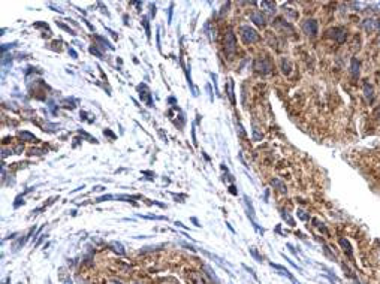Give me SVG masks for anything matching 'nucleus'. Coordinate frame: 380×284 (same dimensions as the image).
I'll use <instances>...</instances> for the list:
<instances>
[{
  "label": "nucleus",
  "instance_id": "39448f33",
  "mask_svg": "<svg viewBox=\"0 0 380 284\" xmlns=\"http://www.w3.org/2000/svg\"><path fill=\"white\" fill-rule=\"evenodd\" d=\"M138 90H139V97H141V100L142 102H145L147 103V106H154V103H153V99H151V93L148 91V88H147V85L145 84H141V85H138Z\"/></svg>",
  "mask_w": 380,
  "mask_h": 284
},
{
  "label": "nucleus",
  "instance_id": "6ab92c4d",
  "mask_svg": "<svg viewBox=\"0 0 380 284\" xmlns=\"http://www.w3.org/2000/svg\"><path fill=\"white\" fill-rule=\"evenodd\" d=\"M229 97H231V102H232V105H235V96H234V81L232 80H229Z\"/></svg>",
  "mask_w": 380,
  "mask_h": 284
},
{
  "label": "nucleus",
  "instance_id": "a878e982",
  "mask_svg": "<svg viewBox=\"0 0 380 284\" xmlns=\"http://www.w3.org/2000/svg\"><path fill=\"white\" fill-rule=\"evenodd\" d=\"M250 254L253 256V257L256 259V260H257V262H262V257L259 256V253H257V251H256L254 248H250Z\"/></svg>",
  "mask_w": 380,
  "mask_h": 284
},
{
  "label": "nucleus",
  "instance_id": "bb28decb",
  "mask_svg": "<svg viewBox=\"0 0 380 284\" xmlns=\"http://www.w3.org/2000/svg\"><path fill=\"white\" fill-rule=\"evenodd\" d=\"M296 214H298V217H299L301 220H308V215H307L302 209H298V211H296Z\"/></svg>",
  "mask_w": 380,
  "mask_h": 284
},
{
  "label": "nucleus",
  "instance_id": "5701e85b",
  "mask_svg": "<svg viewBox=\"0 0 380 284\" xmlns=\"http://www.w3.org/2000/svg\"><path fill=\"white\" fill-rule=\"evenodd\" d=\"M90 52H91V54H94V55H97L99 58H105V57H103V54H102V52L96 48V45H94V46H90Z\"/></svg>",
  "mask_w": 380,
  "mask_h": 284
},
{
  "label": "nucleus",
  "instance_id": "412c9836",
  "mask_svg": "<svg viewBox=\"0 0 380 284\" xmlns=\"http://www.w3.org/2000/svg\"><path fill=\"white\" fill-rule=\"evenodd\" d=\"M142 218H150V220H168V217L165 215H139Z\"/></svg>",
  "mask_w": 380,
  "mask_h": 284
},
{
  "label": "nucleus",
  "instance_id": "dca6fc26",
  "mask_svg": "<svg viewBox=\"0 0 380 284\" xmlns=\"http://www.w3.org/2000/svg\"><path fill=\"white\" fill-rule=\"evenodd\" d=\"M260 6H262V8H266L268 12H274V11H275V5H274L272 2H262Z\"/></svg>",
  "mask_w": 380,
  "mask_h": 284
},
{
  "label": "nucleus",
  "instance_id": "9d476101",
  "mask_svg": "<svg viewBox=\"0 0 380 284\" xmlns=\"http://www.w3.org/2000/svg\"><path fill=\"white\" fill-rule=\"evenodd\" d=\"M20 138L23 139V141H27V142H38L39 139L33 135V133H30V132H20Z\"/></svg>",
  "mask_w": 380,
  "mask_h": 284
},
{
  "label": "nucleus",
  "instance_id": "f03ea898",
  "mask_svg": "<svg viewBox=\"0 0 380 284\" xmlns=\"http://www.w3.org/2000/svg\"><path fill=\"white\" fill-rule=\"evenodd\" d=\"M225 49H226L228 54H234L237 51V38H235V33L232 30L226 32V36H225Z\"/></svg>",
  "mask_w": 380,
  "mask_h": 284
},
{
  "label": "nucleus",
  "instance_id": "f3484780",
  "mask_svg": "<svg viewBox=\"0 0 380 284\" xmlns=\"http://www.w3.org/2000/svg\"><path fill=\"white\" fill-rule=\"evenodd\" d=\"M142 24H144V27H145V35H147V38L150 39V36H151V32H150V24H148V18L147 17H142V21H141Z\"/></svg>",
  "mask_w": 380,
  "mask_h": 284
},
{
  "label": "nucleus",
  "instance_id": "0eeeda50",
  "mask_svg": "<svg viewBox=\"0 0 380 284\" xmlns=\"http://www.w3.org/2000/svg\"><path fill=\"white\" fill-rule=\"evenodd\" d=\"M338 242H340V245L343 247V251L349 256V259H353V251H352V247H350L349 241H347L346 238H340V239H338Z\"/></svg>",
  "mask_w": 380,
  "mask_h": 284
},
{
  "label": "nucleus",
  "instance_id": "b1692460",
  "mask_svg": "<svg viewBox=\"0 0 380 284\" xmlns=\"http://www.w3.org/2000/svg\"><path fill=\"white\" fill-rule=\"evenodd\" d=\"M111 199H115V196H112V195H105V196H102V198H97L96 202H103V201H111Z\"/></svg>",
  "mask_w": 380,
  "mask_h": 284
},
{
  "label": "nucleus",
  "instance_id": "473e14b6",
  "mask_svg": "<svg viewBox=\"0 0 380 284\" xmlns=\"http://www.w3.org/2000/svg\"><path fill=\"white\" fill-rule=\"evenodd\" d=\"M150 8H151V17L156 15V5L154 3H150Z\"/></svg>",
  "mask_w": 380,
  "mask_h": 284
},
{
  "label": "nucleus",
  "instance_id": "f8f14e48",
  "mask_svg": "<svg viewBox=\"0 0 380 284\" xmlns=\"http://www.w3.org/2000/svg\"><path fill=\"white\" fill-rule=\"evenodd\" d=\"M271 184L274 186V187H277L281 193H286V187H284V184L280 181V179H277V178H274V179H271Z\"/></svg>",
  "mask_w": 380,
  "mask_h": 284
},
{
  "label": "nucleus",
  "instance_id": "ddd939ff",
  "mask_svg": "<svg viewBox=\"0 0 380 284\" xmlns=\"http://www.w3.org/2000/svg\"><path fill=\"white\" fill-rule=\"evenodd\" d=\"M109 247H114L112 250H114L115 253H118L120 256H123V254H124V250H123V245H121L120 242L114 241V242H111V244H109Z\"/></svg>",
  "mask_w": 380,
  "mask_h": 284
},
{
  "label": "nucleus",
  "instance_id": "c9c22d12",
  "mask_svg": "<svg viewBox=\"0 0 380 284\" xmlns=\"http://www.w3.org/2000/svg\"><path fill=\"white\" fill-rule=\"evenodd\" d=\"M168 100H169V103H175V99H174V97H169Z\"/></svg>",
  "mask_w": 380,
  "mask_h": 284
},
{
  "label": "nucleus",
  "instance_id": "9b49d317",
  "mask_svg": "<svg viewBox=\"0 0 380 284\" xmlns=\"http://www.w3.org/2000/svg\"><path fill=\"white\" fill-rule=\"evenodd\" d=\"M350 69H352V75H353V78L356 80L358 78V75H359V61L356 60V58H352V66H350Z\"/></svg>",
  "mask_w": 380,
  "mask_h": 284
},
{
  "label": "nucleus",
  "instance_id": "c756f323",
  "mask_svg": "<svg viewBox=\"0 0 380 284\" xmlns=\"http://www.w3.org/2000/svg\"><path fill=\"white\" fill-rule=\"evenodd\" d=\"M283 257H284V259H286V260H287V262H289V263H290V265H292V266H294V268H295V269H298V271H302V269H301V268H299V266H298V265H296L295 262H294V260H290V259H289V257H286V256H284V254H283Z\"/></svg>",
  "mask_w": 380,
  "mask_h": 284
},
{
  "label": "nucleus",
  "instance_id": "7ed1b4c3",
  "mask_svg": "<svg viewBox=\"0 0 380 284\" xmlns=\"http://www.w3.org/2000/svg\"><path fill=\"white\" fill-rule=\"evenodd\" d=\"M302 32L310 36V38H314L317 35V21L316 20H305L302 23Z\"/></svg>",
  "mask_w": 380,
  "mask_h": 284
},
{
  "label": "nucleus",
  "instance_id": "cd10ccee",
  "mask_svg": "<svg viewBox=\"0 0 380 284\" xmlns=\"http://www.w3.org/2000/svg\"><path fill=\"white\" fill-rule=\"evenodd\" d=\"M281 67H283V73H286V75H289L290 73V69H289V64L283 60V64H281Z\"/></svg>",
  "mask_w": 380,
  "mask_h": 284
},
{
  "label": "nucleus",
  "instance_id": "1a4fd4ad",
  "mask_svg": "<svg viewBox=\"0 0 380 284\" xmlns=\"http://www.w3.org/2000/svg\"><path fill=\"white\" fill-rule=\"evenodd\" d=\"M364 94H365V97L370 103L374 100V91H373V87L368 84V81L364 82Z\"/></svg>",
  "mask_w": 380,
  "mask_h": 284
},
{
  "label": "nucleus",
  "instance_id": "393cba45",
  "mask_svg": "<svg viewBox=\"0 0 380 284\" xmlns=\"http://www.w3.org/2000/svg\"><path fill=\"white\" fill-rule=\"evenodd\" d=\"M313 223H316L314 226H317V227H319V229H320V230H322V232H323L325 235H328V230H326V227H325V226H323L322 223H319L317 220H313Z\"/></svg>",
  "mask_w": 380,
  "mask_h": 284
},
{
  "label": "nucleus",
  "instance_id": "20e7f679",
  "mask_svg": "<svg viewBox=\"0 0 380 284\" xmlns=\"http://www.w3.org/2000/svg\"><path fill=\"white\" fill-rule=\"evenodd\" d=\"M254 69L260 73H269L272 70V63L268 58H259L254 63Z\"/></svg>",
  "mask_w": 380,
  "mask_h": 284
},
{
  "label": "nucleus",
  "instance_id": "6e6552de",
  "mask_svg": "<svg viewBox=\"0 0 380 284\" xmlns=\"http://www.w3.org/2000/svg\"><path fill=\"white\" fill-rule=\"evenodd\" d=\"M250 18H252V21H253L254 24H257V26H265V18H263L262 12L254 11V12L250 14Z\"/></svg>",
  "mask_w": 380,
  "mask_h": 284
},
{
  "label": "nucleus",
  "instance_id": "423d86ee",
  "mask_svg": "<svg viewBox=\"0 0 380 284\" xmlns=\"http://www.w3.org/2000/svg\"><path fill=\"white\" fill-rule=\"evenodd\" d=\"M329 33L338 43H343L346 41V29L344 27H334V29L329 30Z\"/></svg>",
  "mask_w": 380,
  "mask_h": 284
},
{
  "label": "nucleus",
  "instance_id": "2f4dec72",
  "mask_svg": "<svg viewBox=\"0 0 380 284\" xmlns=\"http://www.w3.org/2000/svg\"><path fill=\"white\" fill-rule=\"evenodd\" d=\"M229 192H231L234 196H237V195H238V192H237V187H235V186H231V187H229Z\"/></svg>",
  "mask_w": 380,
  "mask_h": 284
},
{
  "label": "nucleus",
  "instance_id": "a211bd4d",
  "mask_svg": "<svg viewBox=\"0 0 380 284\" xmlns=\"http://www.w3.org/2000/svg\"><path fill=\"white\" fill-rule=\"evenodd\" d=\"M281 217L284 218V220H287V223H289V226H295V220L287 214V211H281Z\"/></svg>",
  "mask_w": 380,
  "mask_h": 284
},
{
  "label": "nucleus",
  "instance_id": "7c9ffc66",
  "mask_svg": "<svg viewBox=\"0 0 380 284\" xmlns=\"http://www.w3.org/2000/svg\"><path fill=\"white\" fill-rule=\"evenodd\" d=\"M243 268H244V269H246V271H249V272H250V274H252V275H253V278H254V280H257V277H256V274H254V271H253V269H252V268H249V266H247V265H243Z\"/></svg>",
  "mask_w": 380,
  "mask_h": 284
},
{
  "label": "nucleus",
  "instance_id": "4be33fe9",
  "mask_svg": "<svg viewBox=\"0 0 380 284\" xmlns=\"http://www.w3.org/2000/svg\"><path fill=\"white\" fill-rule=\"evenodd\" d=\"M55 24H57V26H58V27H60V29H63V30H66V32H68V33H71V35H75V32H74V30H72V29H71V27H68V26H66V24H63V23H60V21H57V23H55Z\"/></svg>",
  "mask_w": 380,
  "mask_h": 284
},
{
  "label": "nucleus",
  "instance_id": "f704fd0d",
  "mask_svg": "<svg viewBox=\"0 0 380 284\" xmlns=\"http://www.w3.org/2000/svg\"><path fill=\"white\" fill-rule=\"evenodd\" d=\"M192 221H193V223H195V224H196V226H201V224H199V221H198V218H195V217H192Z\"/></svg>",
  "mask_w": 380,
  "mask_h": 284
},
{
  "label": "nucleus",
  "instance_id": "4468645a",
  "mask_svg": "<svg viewBox=\"0 0 380 284\" xmlns=\"http://www.w3.org/2000/svg\"><path fill=\"white\" fill-rule=\"evenodd\" d=\"M376 23H377V21H374V20H367L365 24H364V26H365V30H367V32H373V30L376 29Z\"/></svg>",
  "mask_w": 380,
  "mask_h": 284
},
{
  "label": "nucleus",
  "instance_id": "72a5a7b5",
  "mask_svg": "<svg viewBox=\"0 0 380 284\" xmlns=\"http://www.w3.org/2000/svg\"><path fill=\"white\" fill-rule=\"evenodd\" d=\"M69 54L72 55V58H78V54H77V52H75V51H74L72 48H69Z\"/></svg>",
  "mask_w": 380,
  "mask_h": 284
},
{
  "label": "nucleus",
  "instance_id": "aec40b11",
  "mask_svg": "<svg viewBox=\"0 0 380 284\" xmlns=\"http://www.w3.org/2000/svg\"><path fill=\"white\" fill-rule=\"evenodd\" d=\"M204 269H205V271H207V274H208V275H210V278H211L212 281H214V283H215V284H218V280H217V277H215V274H214V272H212V271H211V268H208V266H204Z\"/></svg>",
  "mask_w": 380,
  "mask_h": 284
},
{
  "label": "nucleus",
  "instance_id": "2eb2a0df",
  "mask_svg": "<svg viewBox=\"0 0 380 284\" xmlns=\"http://www.w3.org/2000/svg\"><path fill=\"white\" fill-rule=\"evenodd\" d=\"M94 38H96L97 42H102V46H108L109 49H114V45H111V42L106 41L105 38H102V36H94Z\"/></svg>",
  "mask_w": 380,
  "mask_h": 284
},
{
  "label": "nucleus",
  "instance_id": "f257e3e1",
  "mask_svg": "<svg viewBox=\"0 0 380 284\" xmlns=\"http://www.w3.org/2000/svg\"><path fill=\"white\" fill-rule=\"evenodd\" d=\"M240 32H241L243 41L246 42V43H254L256 41H259V33L254 29H252L250 26H243L240 29Z\"/></svg>",
  "mask_w": 380,
  "mask_h": 284
},
{
  "label": "nucleus",
  "instance_id": "c85d7f7f",
  "mask_svg": "<svg viewBox=\"0 0 380 284\" xmlns=\"http://www.w3.org/2000/svg\"><path fill=\"white\" fill-rule=\"evenodd\" d=\"M15 45H17V43H15V42H14V43H5V45H3V46H2V52H3V54H5V52H6V49H8V48H14V46H15Z\"/></svg>",
  "mask_w": 380,
  "mask_h": 284
}]
</instances>
